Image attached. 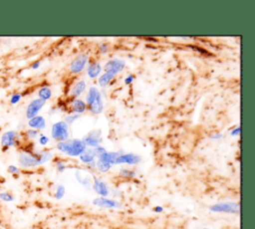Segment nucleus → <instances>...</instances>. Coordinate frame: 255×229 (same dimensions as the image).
Instances as JSON below:
<instances>
[{
  "label": "nucleus",
  "instance_id": "obj_29",
  "mask_svg": "<svg viewBox=\"0 0 255 229\" xmlns=\"http://www.w3.org/2000/svg\"><path fill=\"white\" fill-rule=\"evenodd\" d=\"M120 174L124 177H130V176H133V172L130 171V170H128V169H122L120 171Z\"/></svg>",
  "mask_w": 255,
  "mask_h": 229
},
{
  "label": "nucleus",
  "instance_id": "obj_8",
  "mask_svg": "<svg viewBox=\"0 0 255 229\" xmlns=\"http://www.w3.org/2000/svg\"><path fill=\"white\" fill-rule=\"evenodd\" d=\"M46 104L45 101L41 100V99H35L33 100L29 106L27 107V110H26V116L30 119L34 116L37 115V114L39 113V111L44 107V105Z\"/></svg>",
  "mask_w": 255,
  "mask_h": 229
},
{
  "label": "nucleus",
  "instance_id": "obj_34",
  "mask_svg": "<svg viewBox=\"0 0 255 229\" xmlns=\"http://www.w3.org/2000/svg\"><path fill=\"white\" fill-rule=\"evenodd\" d=\"M240 130H241L240 126H239V125H237V126L233 127V128H231V130H230V134H231V135H233V136H236V135H238V134L240 133Z\"/></svg>",
  "mask_w": 255,
  "mask_h": 229
},
{
  "label": "nucleus",
  "instance_id": "obj_9",
  "mask_svg": "<svg viewBox=\"0 0 255 229\" xmlns=\"http://www.w3.org/2000/svg\"><path fill=\"white\" fill-rule=\"evenodd\" d=\"M140 161V156L134 153H121L116 160V163H128V164H135Z\"/></svg>",
  "mask_w": 255,
  "mask_h": 229
},
{
  "label": "nucleus",
  "instance_id": "obj_21",
  "mask_svg": "<svg viewBox=\"0 0 255 229\" xmlns=\"http://www.w3.org/2000/svg\"><path fill=\"white\" fill-rule=\"evenodd\" d=\"M80 159L85 163H92L94 162V159L96 157L93 149H85L80 155Z\"/></svg>",
  "mask_w": 255,
  "mask_h": 229
},
{
  "label": "nucleus",
  "instance_id": "obj_1",
  "mask_svg": "<svg viewBox=\"0 0 255 229\" xmlns=\"http://www.w3.org/2000/svg\"><path fill=\"white\" fill-rule=\"evenodd\" d=\"M57 148L63 153L68 154L70 156H79L87 148V146L82 139L73 138L68 139L66 141L58 142Z\"/></svg>",
  "mask_w": 255,
  "mask_h": 229
},
{
  "label": "nucleus",
  "instance_id": "obj_28",
  "mask_svg": "<svg viewBox=\"0 0 255 229\" xmlns=\"http://www.w3.org/2000/svg\"><path fill=\"white\" fill-rule=\"evenodd\" d=\"M48 142H49V137L46 136L45 134H40V136H39V143L41 145H46Z\"/></svg>",
  "mask_w": 255,
  "mask_h": 229
},
{
  "label": "nucleus",
  "instance_id": "obj_31",
  "mask_svg": "<svg viewBox=\"0 0 255 229\" xmlns=\"http://www.w3.org/2000/svg\"><path fill=\"white\" fill-rule=\"evenodd\" d=\"M27 135L31 138H35L38 135V130L34 129V128H30L27 130Z\"/></svg>",
  "mask_w": 255,
  "mask_h": 229
},
{
  "label": "nucleus",
  "instance_id": "obj_24",
  "mask_svg": "<svg viewBox=\"0 0 255 229\" xmlns=\"http://www.w3.org/2000/svg\"><path fill=\"white\" fill-rule=\"evenodd\" d=\"M79 117H80V114H68V115L66 116L65 122L69 125V124L73 123L76 119H78Z\"/></svg>",
  "mask_w": 255,
  "mask_h": 229
},
{
  "label": "nucleus",
  "instance_id": "obj_25",
  "mask_svg": "<svg viewBox=\"0 0 255 229\" xmlns=\"http://www.w3.org/2000/svg\"><path fill=\"white\" fill-rule=\"evenodd\" d=\"M65 194V187L63 185H59L57 187V190H56V193H55V197L57 199H61Z\"/></svg>",
  "mask_w": 255,
  "mask_h": 229
},
{
  "label": "nucleus",
  "instance_id": "obj_19",
  "mask_svg": "<svg viewBox=\"0 0 255 229\" xmlns=\"http://www.w3.org/2000/svg\"><path fill=\"white\" fill-rule=\"evenodd\" d=\"M120 154H121L120 152H115V151H113V152H108V151H106L105 153H103L102 155L99 156V159L102 160V161H105V162H107V163H109V164L112 165V164H115V163H116V160H117V158L119 157Z\"/></svg>",
  "mask_w": 255,
  "mask_h": 229
},
{
  "label": "nucleus",
  "instance_id": "obj_32",
  "mask_svg": "<svg viewBox=\"0 0 255 229\" xmlns=\"http://www.w3.org/2000/svg\"><path fill=\"white\" fill-rule=\"evenodd\" d=\"M133 80H134V75L128 74V75L125 78V84H126V85H129V84H131V83L133 82Z\"/></svg>",
  "mask_w": 255,
  "mask_h": 229
},
{
  "label": "nucleus",
  "instance_id": "obj_2",
  "mask_svg": "<svg viewBox=\"0 0 255 229\" xmlns=\"http://www.w3.org/2000/svg\"><path fill=\"white\" fill-rule=\"evenodd\" d=\"M52 157V154L49 151H44L41 154L35 155L31 153H21L19 157V162L23 166H35L41 163L48 161Z\"/></svg>",
  "mask_w": 255,
  "mask_h": 229
},
{
  "label": "nucleus",
  "instance_id": "obj_14",
  "mask_svg": "<svg viewBox=\"0 0 255 229\" xmlns=\"http://www.w3.org/2000/svg\"><path fill=\"white\" fill-rule=\"evenodd\" d=\"M86 87H87V85H86V82L84 80L77 81L71 89V96H73L74 99L78 98L79 96H81L85 92Z\"/></svg>",
  "mask_w": 255,
  "mask_h": 229
},
{
  "label": "nucleus",
  "instance_id": "obj_17",
  "mask_svg": "<svg viewBox=\"0 0 255 229\" xmlns=\"http://www.w3.org/2000/svg\"><path fill=\"white\" fill-rule=\"evenodd\" d=\"M87 110H89L92 114H99L103 112L104 110V102H103V99L102 97L98 98L93 104H91L90 106L87 107Z\"/></svg>",
  "mask_w": 255,
  "mask_h": 229
},
{
  "label": "nucleus",
  "instance_id": "obj_37",
  "mask_svg": "<svg viewBox=\"0 0 255 229\" xmlns=\"http://www.w3.org/2000/svg\"><path fill=\"white\" fill-rule=\"evenodd\" d=\"M8 169H9L10 172H14V173H17V172H18V168L15 167V166H13V165H10Z\"/></svg>",
  "mask_w": 255,
  "mask_h": 229
},
{
  "label": "nucleus",
  "instance_id": "obj_11",
  "mask_svg": "<svg viewBox=\"0 0 255 229\" xmlns=\"http://www.w3.org/2000/svg\"><path fill=\"white\" fill-rule=\"evenodd\" d=\"M17 132L14 131V130H9V131H6L2 137H1V144L3 146H12L15 144L16 142V139H17Z\"/></svg>",
  "mask_w": 255,
  "mask_h": 229
},
{
  "label": "nucleus",
  "instance_id": "obj_18",
  "mask_svg": "<svg viewBox=\"0 0 255 229\" xmlns=\"http://www.w3.org/2000/svg\"><path fill=\"white\" fill-rule=\"evenodd\" d=\"M100 97H102V95H101L100 91L97 88H95V87L90 88L89 91H88V94L86 96V102H85L87 107L90 106L91 104H93Z\"/></svg>",
  "mask_w": 255,
  "mask_h": 229
},
{
  "label": "nucleus",
  "instance_id": "obj_39",
  "mask_svg": "<svg viewBox=\"0 0 255 229\" xmlns=\"http://www.w3.org/2000/svg\"><path fill=\"white\" fill-rule=\"evenodd\" d=\"M155 212H161L162 211V207H160V206H156V207H154V209H153Z\"/></svg>",
  "mask_w": 255,
  "mask_h": 229
},
{
  "label": "nucleus",
  "instance_id": "obj_23",
  "mask_svg": "<svg viewBox=\"0 0 255 229\" xmlns=\"http://www.w3.org/2000/svg\"><path fill=\"white\" fill-rule=\"evenodd\" d=\"M96 165H97V168L101 171V172H107L110 168H111V164H109V163H107V162H105V161H102V160H98L97 161V163H96Z\"/></svg>",
  "mask_w": 255,
  "mask_h": 229
},
{
  "label": "nucleus",
  "instance_id": "obj_38",
  "mask_svg": "<svg viewBox=\"0 0 255 229\" xmlns=\"http://www.w3.org/2000/svg\"><path fill=\"white\" fill-rule=\"evenodd\" d=\"M39 67H40V61H37L32 65V69H38Z\"/></svg>",
  "mask_w": 255,
  "mask_h": 229
},
{
  "label": "nucleus",
  "instance_id": "obj_30",
  "mask_svg": "<svg viewBox=\"0 0 255 229\" xmlns=\"http://www.w3.org/2000/svg\"><path fill=\"white\" fill-rule=\"evenodd\" d=\"M99 51H100L101 54H106L109 51V45L106 44V43L101 44L100 47H99Z\"/></svg>",
  "mask_w": 255,
  "mask_h": 229
},
{
  "label": "nucleus",
  "instance_id": "obj_10",
  "mask_svg": "<svg viewBox=\"0 0 255 229\" xmlns=\"http://www.w3.org/2000/svg\"><path fill=\"white\" fill-rule=\"evenodd\" d=\"M71 110H72V113L71 114H83L87 111V105L86 103L81 100V99H73L72 100V103H71Z\"/></svg>",
  "mask_w": 255,
  "mask_h": 229
},
{
  "label": "nucleus",
  "instance_id": "obj_27",
  "mask_svg": "<svg viewBox=\"0 0 255 229\" xmlns=\"http://www.w3.org/2000/svg\"><path fill=\"white\" fill-rule=\"evenodd\" d=\"M94 153H95V155L96 156H100V155H102L103 153H105L106 152V149L103 147V146H101V145H99V146H97V147H95L94 149Z\"/></svg>",
  "mask_w": 255,
  "mask_h": 229
},
{
  "label": "nucleus",
  "instance_id": "obj_4",
  "mask_svg": "<svg viewBox=\"0 0 255 229\" xmlns=\"http://www.w3.org/2000/svg\"><path fill=\"white\" fill-rule=\"evenodd\" d=\"M89 62V55L86 53H82L78 55L70 64V72L74 75L80 74L86 68L87 63Z\"/></svg>",
  "mask_w": 255,
  "mask_h": 229
},
{
  "label": "nucleus",
  "instance_id": "obj_26",
  "mask_svg": "<svg viewBox=\"0 0 255 229\" xmlns=\"http://www.w3.org/2000/svg\"><path fill=\"white\" fill-rule=\"evenodd\" d=\"M0 198L4 201H12L13 196L8 192H0Z\"/></svg>",
  "mask_w": 255,
  "mask_h": 229
},
{
  "label": "nucleus",
  "instance_id": "obj_6",
  "mask_svg": "<svg viewBox=\"0 0 255 229\" xmlns=\"http://www.w3.org/2000/svg\"><path fill=\"white\" fill-rule=\"evenodd\" d=\"M86 146H92V147H97L100 145L101 141H102V137H101V130L99 129H93L91 130L89 133H87L83 139H82Z\"/></svg>",
  "mask_w": 255,
  "mask_h": 229
},
{
  "label": "nucleus",
  "instance_id": "obj_5",
  "mask_svg": "<svg viewBox=\"0 0 255 229\" xmlns=\"http://www.w3.org/2000/svg\"><path fill=\"white\" fill-rule=\"evenodd\" d=\"M210 210L213 212L238 213L240 210V206L236 202H220L210 206Z\"/></svg>",
  "mask_w": 255,
  "mask_h": 229
},
{
  "label": "nucleus",
  "instance_id": "obj_22",
  "mask_svg": "<svg viewBox=\"0 0 255 229\" xmlns=\"http://www.w3.org/2000/svg\"><path fill=\"white\" fill-rule=\"evenodd\" d=\"M38 95H39V99L46 102L47 100H49L52 97V90L49 87H42L39 90Z\"/></svg>",
  "mask_w": 255,
  "mask_h": 229
},
{
  "label": "nucleus",
  "instance_id": "obj_36",
  "mask_svg": "<svg viewBox=\"0 0 255 229\" xmlns=\"http://www.w3.org/2000/svg\"><path fill=\"white\" fill-rule=\"evenodd\" d=\"M57 168H58L59 171H64V170H65V165H64V163H62V162L57 163Z\"/></svg>",
  "mask_w": 255,
  "mask_h": 229
},
{
  "label": "nucleus",
  "instance_id": "obj_3",
  "mask_svg": "<svg viewBox=\"0 0 255 229\" xmlns=\"http://www.w3.org/2000/svg\"><path fill=\"white\" fill-rule=\"evenodd\" d=\"M52 137L59 142L66 141L69 139L70 131H69V125L65 122V120H60L58 122H55L52 126L51 130Z\"/></svg>",
  "mask_w": 255,
  "mask_h": 229
},
{
  "label": "nucleus",
  "instance_id": "obj_20",
  "mask_svg": "<svg viewBox=\"0 0 255 229\" xmlns=\"http://www.w3.org/2000/svg\"><path fill=\"white\" fill-rule=\"evenodd\" d=\"M116 77V75H114L113 73L111 72H105L103 75H101L99 77V85L102 87V88H105L107 87L113 80L114 78Z\"/></svg>",
  "mask_w": 255,
  "mask_h": 229
},
{
  "label": "nucleus",
  "instance_id": "obj_15",
  "mask_svg": "<svg viewBox=\"0 0 255 229\" xmlns=\"http://www.w3.org/2000/svg\"><path fill=\"white\" fill-rule=\"evenodd\" d=\"M28 124L30 127H32L34 129H43L46 125V121L43 116L36 115V116L30 118V120L28 121Z\"/></svg>",
  "mask_w": 255,
  "mask_h": 229
},
{
  "label": "nucleus",
  "instance_id": "obj_7",
  "mask_svg": "<svg viewBox=\"0 0 255 229\" xmlns=\"http://www.w3.org/2000/svg\"><path fill=\"white\" fill-rule=\"evenodd\" d=\"M126 67V63L125 61L121 60V59H117V58H114V59H111L109 60L106 65L104 66V70L106 72H111L113 73L114 75H117L119 72L123 71Z\"/></svg>",
  "mask_w": 255,
  "mask_h": 229
},
{
  "label": "nucleus",
  "instance_id": "obj_12",
  "mask_svg": "<svg viewBox=\"0 0 255 229\" xmlns=\"http://www.w3.org/2000/svg\"><path fill=\"white\" fill-rule=\"evenodd\" d=\"M102 71V66L99 62H91L88 66L87 69V75L91 78V79H96L97 77L100 76V73Z\"/></svg>",
  "mask_w": 255,
  "mask_h": 229
},
{
  "label": "nucleus",
  "instance_id": "obj_33",
  "mask_svg": "<svg viewBox=\"0 0 255 229\" xmlns=\"http://www.w3.org/2000/svg\"><path fill=\"white\" fill-rule=\"evenodd\" d=\"M20 99H21V95L20 94H14L12 97H11V100H10V102H11V104H17L19 101H20Z\"/></svg>",
  "mask_w": 255,
  "mask_h": 229
},
{
  "label": "nucleus",
  "instance_id": "obj_16",
  "mask_svg": "<svg viewBox=\"0 0 255 229\" xmlns=\"http://www.w3.org/2000/svg\"><path fill=\"white\" fill-rule=\"evenodd\" d=\"M94 189L97 193L102 195V197H106L109 194V189H108L107 184L104 181H102L101 179H98V178L95 179Z\"/></svg>",
  "mask_w": 255,
  "mask_h": 229
},
{
  "label": "nucleus",
  "instance_id": "obj_13",
  "mask_svg": "<svg viewBox=\"0 0 255 229\" xmlns=\"http://www.w3.org/2000/svg\"><path fill=\"white\" fill-rule=\"evenodd\" d=\"M93 203L95 205H98V206H101V207H108V208H114V207H119L120 206V204L117 201L112 200V199H108L106 197L96 198V199H94Z\"/></svg>",
  "mask_w": 255,
  "mask_h": 229
},
{
  "label": "nucleus",
  "instance_id": "obj_35",
  "mask_svg": "<svg viewBox=\"0 0 255 229\" xmlns=\"http://www.w3.org/2000/svg\"><path fill=\"white\" fill-rule=\"evenodd\" d=\"M211 139H220L223 137V134L221 132H214L212 134H210L209 136Z\"/></svg>",
  "mask_w": 255,
  "mask_h": 229
}]
</instances>
